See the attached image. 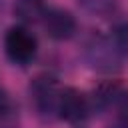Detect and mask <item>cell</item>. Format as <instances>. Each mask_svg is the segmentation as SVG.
Segmentation results:
<instances>
[{
    "label": "cell",
    "instance_id": "6da1fadb",
    "mask_svg": "<svg viewBox=\"0 0 128 128\" xmlns=\"http://www.w3.org/2000/svg\"><path fill=\"white\" fill-rule=\"evenodd\" d=\"M82 58L84 62L98 72H114L122 66L124 54L118 50L114 40L110 36L102 34H92L82 48Z\"/></svg>",
    "mask_w": 128,
    "mask_h": 128
},
{
    "label": "cell",
    "instance_id": "7a4b0ae2",
    "mask_svg": "<svg viewBox=\"0 0 128 128\" xmlns=\"http://www.w3.org/2000/svg\"><path fill=\"white\" fill-rule=\"evenodd\" d=\"M60 92H62V88H60L58 80L50 74H40L30 82V86H28L30 102L40 118L50 120V118L58 116Z\"/></svg>",
    "mask_w": 128,
    "mask_h": 128
},
{
    "label": "cell",
    "instance_id": "3957f363",
    "mask_svg": "<svg viewBox=\"0 0 128 128\" xmlns=\"http://www.w3.org/2000/svg\"><path fill=\"white\" fill-rule=\"evenodd\" d=\"M4 52L14 64L26 66L38 52V40L26 26H12L4 34Z\"/></svg>",
    "mask_w": 128,
    "mask_h": 128
},
{
    "label": "cell",
    "instance_id": "277c9868",
    "mask_svg": "<svg viewBox=\"0 0 128 128\" xmlns=\"http://www.w3.org/2000/svg\"><path fill=\"white\" fill-rule=\"evenodd\" d=\"M92 106L90 98L78 88H62L58 100V118L66 120L72 126H84L90 118Z\"/></svg>",
    "mask_w": 128,
    "mask_h": 128
},
{
    "label": "cell",
    "instance_id": "5b68a950",
    "mask_svg": "<svg viewBox=\"0 0 128 128\" xmlns=\"http://www.w3.org/2000/svg\"><path fill=\"white\" fill-rule=\"evenodd\" d=\"M42 26L52 40H68L78 30L74 14L66 8H48L42 18Z\"/></svg>",
    "mask_w": 128,
    "mask_h": 128
},
{
    "label": "cell",
    "instance_id": "8992f818",
    "mask_svg": "<svg viewBox=\"0 0 128 128\" xmlns=\"http://www.w3.org/2000/svg\"><path fill=\"white\" fill-rule=\"evenodd\" d=\"M48 10L46 0H14V16L24 24L42 22Z\"/></svg>",
    "mask_w": 128,
    "mask_h": 128
},
{
    "label": "cell",
    "instance_id": "52a82bcc",
    "mask_svg": "<svg viewBox=\"0 0 128 128\" xmlns=\"http://www.w3.org/2000/svg\"><path fill=\"white\" fill-rule=\"evenodd\" d=\"M84 10L92 12V14H98V16H104V14H110L116 6V0H76Z\"/></svg>",
    "mask_w": 128,
    "mask_h": 128
},
{
    "label": "cell",
    "instance_id": "ba28073f",
    "mask_svg": "<svg viewBox=\"0 0 128 128\" xmlns=\"http://www.w3.org/2000/svg\"><path fill=\"white\" fill-rule=\"evenodd\" d=\"M110 38L114 40V44L118 46V50H120V52L126 56V54H128V22L118 24V26L112 30Z\"/></svg>",
    "mask_w": 128,
    "mask_h": 128
},
{
    "label": "cell",
    "instance_id": "9c48e42d",
    "mask_svg": "<svg viewBox=\"0 0 128 128\" xmlns=\"http://www.w3.org/2000/svg\"><path fill=\"white\" fill-rule=\"evenodd\" d=\"M12 112H14V102L8 96V92L0 88V120H8Z\"/></svg>",
    "mask_w": 128,
    "mask_h": 128
},
{
    "label": "cell",
    "instance_id": "30bf717a",
    "mask_svg": "<svg viewBox=\"0 0 128 128\" xmlns=\"http://www.w3.org/2000/svg\"><path fill=\"white\" fill-rule=\"evenodd\" d=\"M114 106H116V110H118V116L128 122V90L122 88V90L118 92V96H116V100H114Z\"/></svg>",
    "mask_w": 128,
    "mask_h": 128
},
{
    "label": "cell",
    "instance_id": "8fae6325",
    "mask_svg": "<svg viewBox=\"0 0 128 128\" xmlns=\"http://www.w3.org/2000/svg\"><path fill=\"white\" fill-rule=\"evenodd\" d=\"M110 128H128V122H126V120H122V118H120V120H118V122H116V124H114V126H110Z\"/></svg>",
    "mask_w": 128,
    "mask_h": 128
},
{
    "label": "cell",
    "instance_id": "7c38bea8",
    "mask_svg": "<svg viewBox=\"0 0 128 128\" xmlns=\"http://www.w3.org/2000/svg\"><path fill=\"white\" fill-rule=\"evenodd\" d=\"M2 8H4V0H0V16H2Z\"/></svg>",
    "mask_w": 128,
    "mask_h": 128
}]
</instances>
